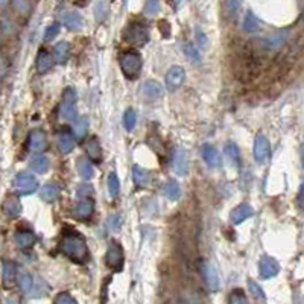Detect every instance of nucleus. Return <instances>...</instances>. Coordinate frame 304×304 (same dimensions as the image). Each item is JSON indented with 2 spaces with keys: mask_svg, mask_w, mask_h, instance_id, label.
<instances>
[{
  "mask_svg": "<svg viewBox=\"0 0 304 304\" xmlns=\"http://www.w3.org/2000/svg\"><path fill=\"white\" fill-rule=\"evenodd\" d=\"M280 271V265L276 259L268 257V255H263L259 262V273L262 276V278H273L278 274Z\"/></svg>",
  "mask_w": 304,
  "mask_h": 304,
  "instance_id": "nucleus-10",
  "label": "nucleus"
},
{
  "mask_svg": "<svg viewBox=\"0 0 304 304\" xmlns=\"http://www.w3.org/2000/svg\"><path fill=\"white\" fill-rule=\"evenodd\" d=\"M225 155L228 157V160L233 165L239 166V163H241V152H239V149H237V146L234 145V143H227Z\"/></svg>",
  "mask_w": 304,
  "mask_h": 304,
  "instance_id": "nucleus-35",
  "label": "nucleus"
},
{
  "mask_svg": "<svg viewBox=\"0 0 304 304\" xmlns=\"http://www.w3.org/2000/svg\"><path fill=\"white\" fill-rule=\"evenodd\" d=\"M300 157H301V166H303V169H304V143H303L301 148H300Z\"/></svg>",
  "mask_w": 304,
  "mask_h": 304,
  "instance_id": "nucleus-47",
  "label": "nucleus"
},
{
  "mask_svg": "<svg viewBox=\"0 0 304 304\" xmlns=\"http://www.w3.org/2000/svg\"><path fill=\"white\" fill-rule=\"evenodd\" d=\"M105 262L111 269L122 271L123 263H125V252H123V248L120 247V244H117L114 241L110 242L107 254H105Z\"/></svg>",
  "mask_w": 304,
  "mask_h": 304,
  "instance_id": "nucleus-5",
  "label": "nucleus"
},
{
  "mask_svg": "<svg viewBox=\"0 0 304 304\" xmlns=\"http://www.w3.org/2000/svg\"><path fill=\"white\" fill-rule=\"evenodd\" d=\"M88 192L91 193V187L90 186H87V184H83V186H79L78 189H76V193L79 195V196H85V195H88Z\"/></svg>",
  "mask_w": 304,
  "mask_h": 304,
  "instance_id": "nucleus-44",
  "label": "nucleus"
},
{
  "mask_svg": "<svg viewBox=\"0 0 304 304\" xmlns=\"http://www.w3.org/2000/svg\"><path fill=\"white\" fill-rule=\"evenodd\" d=\"M76 116V93L73 88H67L62 94V102L59 107V117L62 120H73Z\"/></svg>",
  "mask_w": 304,
  "mask_h": 304,
  "instance_id": "nucleus-4",
  "label": "nucleus"
},
{
  "mask_svg": "<svg viewBox=\"0 0 304 304\" xmlns=\"http://www.w3.org/2000/svg\"><path fill=\"white\" fill-rule=\"evenodd\" d=\"M56 145H58V149L62 154H70L75 148L73 136L69 131H59L56 134Z\"/></svg>",
  "mask_w": 304,
  "mask_h": 304,
  "instance_id": "nucleus-16",
  "label": "nucleus"
},
{
  "mask_svg": "<svg viewBox=\"0 0 304 304\" xmlns=\"http://www.w3.org/2000/svg\"><path fill=\"white\" fill-rule=\"evenodd\" d=\"M2 209H3V212H5L6 216H9V218H17V216L22 213V204H20V201L15 198V196H9V198H6V199L3 201Z\"/></svg>",
  "mask_w": 304,
  "mask_h": 304,
  "instance_id": "nucleus-19",
  "label": "nucleus"
},
{
  "mask_svg": "<svg viewBox=\"0 0 304 304\" xmlns=\"http://www.w3.org/2000/svg\"><path fill=\"white\" fill-rule=\"evenodd\" d=\"M184 78H186V72L181 66L170 67L166 73V87H167V90L169 91L178 90L184 83Z\"/></svg>",
  "mask_w": 304,
  "mask_h": 304,
  "instance_id": "nucleus-8",
  "label": "nucleus"
},
{
  "mask_svg": "<svg viewBox=\"0 0 304 304\" xmlns=\"http://www.w3.org/2000/svg\"><path fill=\"white\" fill-rule=\"evenodd\" d=\"M3 283L6 286L12 284L14 280H15V273H17V268H15V263L9 262V260H5L3 262Z\"/></svg>",
  "mask_w": 304,
  "mask_h": 304,
  "instance_id": "nucleus-31",
  "label": "nucleus"
},
{
  "mask_svg": "<svg viewBox=\"0 0 304 304\" xmlns=\"http://www.w3.org/2000/svg\"><path fill=\"white\" fill-rule=\"evenodd\" d=\"M93 12H94V19L98 22H104L107 19V15L110 12V5L107 2H96L94 8H93Z\"/></svg>",
  "mask_w": 304,
  "mask_h": 304,
  "instance_id": "nucleus-33",
  "label": "nucleus"
},
{
  "mask_svg": "<svg viewBox=\"0 0 304 304\" xmlns=\"http://www.w3.org/2000/svg\"><path fill=\"white\" fill-rule=\"evenodd\" d=\"M202 158H204V162L205 165L209 166V167H219L221 166V154L219 151L212 146V145H205L202 146Z\"/></svg>",
  "mask_w": 304,
  "mask_h": 304,
  "instance_id": "nucleus-14",
  "label": "nucleus"
},
{
  "mask_svg": "<svg viewBox=\"0 0 304 304\" xmlns=\"http://www.w3.org/2000/svg\"><path fill=\"white\" fill-rule=\"evenodd\" d=\"M55 304H78V303L75 301V298H73L70 294H67V292H61V294L56 295V298H55Z\"/></svg>",
  "mask_w": 304,
  "mask_h": 304,
  "instance_id": "nucleus-41",
  "label": "nucleus"
},
{
  "mask_svg": "<svg viewBox=\"0 0 304 304\" xmlns=\"http://www.w3.org/2000/svg\"><path fill=\"white\" fill-rule=\"evenodd\" d=\"M58 32H59V25H58V23L51 25L49 28L46 29V32H44V40H46V41H51L52 38H55V37L58 35Z\"/></svg>",
  "mask_w": 304,
  "mask_h": 304,
  "instance_id": "nucleus-42",
  "label": "nucleus"
},
{
  "mask_svg": "<svg viewBox=\"0 0 304 304\" xmlns=\"http://www.w3.org/2000/svg\"><path fill=\"white\" fill-rule=\"evenodd\" d=\"M158 9H160V3L157 2V0H149V2H146L143 12H145L146 15H154L158 12Z\"/></svg>",
  "mask_w": 304,
  "mask_h": 304,
  "instance_id": "nucleus-43",
  "label": "nucleus"
},
{
  "mask_svg": "<svg viewBox=\"0 0 304 304\" xmlns=\"http://www.w3.org/2000/svg\"><path fill=\"white\" fill-rule=\"evenodd\" d=\"M184 54L193 61V62H198L199 61V54H198V49L196 47L193 46V44H187V46H184Z\"/></svg>",
  "mask_w": 304,
  "mask_h": 304,
  "instance_id": "nucleus-40",
  "label": "nucleus"
},
{
  "mask_svg": "<svg viewBox=\"0 0 304 304\" xmlns=\"http://www.w3.org/2000/svg\"><path fill=\"white\" fill-rule=\"evenodd\" d=\"M248 287H249L251 294H252L255 298L265 300V292H263V289H262V287H260L257 283H255L254 280H248Z\"/></svg>",
  "mask_w": 304,
  "mask_h": 304,
  "instance_id": "nucleus-39",
  "label": "nucleus"
},
{
  "mask_svg": "<svg viewBox=\"0 0 304 304\" xmlns=\"http://www.w3.org/2000/svg\"><path fill=\"white\" fill-rule=\"evenodd\" d=\"M133 177H134L136 184L140 186V187L146 186V184L149 183V178H151V177H149V172H148L146 169L137 166V165L133 167Z\"/></svg>",
  "mask_w": 304,
  "mask_h": 304,
  "instance_id": "nucleus-30",
  "label": "nucleus"
},
{
  "mask_svg": "<svg viewBox=\"0 0 304 304\" xmlns=\"http://www.w3.org/2000/svg\"><path fill=\"white\" fill-rule=\"evenodd\" d=\"M73 131H75V134H76V137L78 138H83L85 134H87V131H88V119L84 116V117H79L76 122H75V125H73Z\"/></svg>",
  "mask_w": 304,
  "mask_h": 304,
  "instance_id": "nucleus-34",
  "label": "nucleus"
},
{
  "mask_svg": "<svg viewBox=\"0 0 304 304\" xmlns=\"http://www.w3.org/2000/svg\"><path fill=\"white\" fill-rule=\"evenodd\" d=\"M120 67L126 78L134 79L141 70V56L134 51H128L120 56Z\"/></svg>",
  "mask_w": 304,
  "mask_h": 304,
  "instance_id": "nucleus-2",
  "label": "nucleus"
},
{
  "mask_svg": "<svg viewBox=\"0 0 304 304\" xmlns=\"http://www.w3.org/2000/svg\"><path fill=\"white\" fill-rule=\"evenodd\" d=\"M38 189V181L32 173L29 172H20L17 177L14 178V190L17 195L26 196L34 193Z\"/></svg>",
  "mask_w": 304,
  "mask_h": 304,
  "instance_id": "nucleus-3",
  "label": "nucleus"
},
{
  "mask_svg": "<svg viewBox=\"0 0 304 304\" xmlns=\"http://www.w3.org/2000/svg\"><path fill=\"white\" fill-rule=\"evenodd\" d=\"M254 158H255V162L257 163H265L266 160L269 158L271 155V145H269V141L265 136L259 134L257 137H255L254 140Z\"/></svg>",
  "mask_w": 304,
  "mask_h": 304,
  "instance_id": "nucleus-7",
  "label": "nucleus"
},
{
  "mask_svg": "<svg viewBox=\"0 0 304 304\" xmlns=\"http://www.w3.org/2000/svg\"><path fill=\"white\" fill-rule=\"evenodd\" d=\"M163 193H165L166 198L170 199V201H178L180 196H181V187H180V184H178L177 181L170 180V181H167V183L163 186Z\"/></svg>",
  "mask_w": 304,
  "mask_h": 304,
  "instance_id": "nucleus-25",
  "label": "nucleus"
},
{
  "mask_svg": "<svg viewBox=\"0 0 304 304\" xmlns=\"http://www.w3.org/2000/svg\"><path fill=\"white\" fill-rule=\"evenodd\" d=\"M287 38V30H278L273 35H268L265 38V46L268 49H278L280 46H283V43Z\"/></svg>",
  "mask_w": 304,
  "mask_h": 304,
  "instance_id": "nucleus-22",
  "label": "nucleus"
},
{
  "mask_svg": "<svg viewBox=\"0 0 304 304\" xmlns=\"http://www.w3.org/2000/svg\"><path fill=\"white\" fill-rule=\"evenodd\" d=\"M52 56L49 52H46V51H41L37 56V70L40 73H46L47 70H49L52 67Z\"/></svg>",
  "mask_w": 304,
  "mask_h": 304,
  "instance_id": "nucleus-29",
  "label": "nucleus"
},
{
  "mask_svg": "<svg viewBox=\"0 0 304 304\" xmlns=\"http://www.w3.org/2000/svg\"><path fill=\"white\" fill-rule=\"evenodd\" d=\"M14 239H15L17 247H20V248H30L37 241L35 234L32 231H19V233H15Z\"/></svg>",
  "mask_w": 304,
  "mask_h": 304,
  "instance_id": "nucleus-21",
  "label": "nucleus"
},
{
  "mask_svg": "<svg viewBox=\"0 0 304 304\" xmlns=\"http://www.w3.org/2000/svg\"><path fill=\"white\" fill-rule=\"evenodd\" d=\"M17 280H19V286H20L22 292H25V294H30L32 292L35 280L32 278V276L29 273H26V271H20Z\"/></svg>",
  "mask_w": 304,
  "mask_h": 304,
  "instance_id": "nucleus-28",
  "label": "nucleus"
},
{
  "mask_svg": "<svg viewBox=\"0 0 304 304\" xmlns=\"http://www.w3.org/2000/svg\"><path fill=\"white\" fill-rule=\"evenodd\" d=\"M85 151L88 154V157L91 160H94V162H101L102 160V151H101V143L99 140L93 137L87 141V145H85Z\"/></svg>",
  "mask_w": 304,
  "mask_h": 304,
  "instance_id": "nucleus-23",
  "label": "nucleus"
},
{
  "mask_svg": "<svg viewBox=\"0 0 304 304\" xmlns=\"http://www.w3.org/2000/svg\"><path fill=\"white\" fill-rule=\"evenodd\" d=\"M173 170L177 172L181 177L187 175L189 172V158H187V152L184 149H177L173 155Z\"/></svg>",
  "mask_w": 304,
  "mask_h": 304,
  "instance_id": "nucleus-15",
  "label": "nucleus"
},
{
  "mask_svg": "<svg viewBox=\"0 0 304 304\" xmlns=\"http://www.w3.org/2000/svg\"><path fill=\"white\" fill-rule=\"evenodd\" d=\"M14 8H20V12H25L26 9H29V3H25V2H15V3H14Z\"/></svg>",
  "mask_w": 304,
  "mask_h": 304,
  "instance_id": "nucleus-46",
  "label": "nucleus"
},
{
  "mask_svg": "<svg viewBox=\"0 0 304 304\" xmlns=\"http://www.w3.org/2000/svg\"><path fill=\"white\" fill-rule=\"evenodd\" d=\"M298 205L301 209H304V180L300 186V192H298Z\"/></svg>",
  "mask_w": 304,
  "mask_h": 304,
  "instance_id": "nucleus-45",
  "label": "nucleus"
},
{
  "mask_svg": "<svg viewBox=\"0 0 304 304\" xmlns=\"http://www.w3.org/2000/svg\"><path fill=\"white\" fill-rule=\"evenodd\" d=\"M252 215H254L252 207L249 204L244 202L241 205H237L236 209L230 213V219H231V222L234 223V225H239V223H242L244 221L249 219Z\"/></svg>",
  "mask_w": 304,
  "mask_h": 304,
  "instance_id": "nucleus-12",
  "label": "nucleus"
},
{
  "mask_svg": "<svg viewBox=\"0 0 304 304\" xmlns=\"http://www.w3.org/2000/svg\"><path fill=\"white\" fill-rule=\"evenodd\" d=\"M125 40L136 46H143L149 40V32L140 23H131L125 29Z\"/></svg>",
  "mask_w": 304,
  "mask_h": 304,
  "instance_id": "nucleus-6",
  "label": "nucleus"
},
{
  "mask_svg": "<svg viewBox=\"0 0 304 304\" xmlns=\"http://www.w3.org/2000/svg\"><path fill=\"white\" fill-rule=\"evenodd\" d=\"M47 146V140H46V134L40 130H35L29 134V138H28V148L34 152H40V151H44Z\"/></svg>",
  "mask_w": 304,
  "mask_h": 304,
  "instance_id": "nucleus-13",
  "label": "nucleus"
},
{
  "mask_svg": "<svg viewBox=\"0 0 304 304\" xmlns=\"http://www.w3.org/2000/svg\"><path fill=\"white\" fill-rule=\"evenodd\" d=\"M29 167L37 173H44V172H47V169H49V158H47L46 155H35L30 160Z\"/></svg>",
  "mask_w": 304,
  "mask_h": 304,
  "instance_id": "nucleus-26",
  "label": "nucleus"
},
{
  "mask_svg": "<svg viewBox=\"0 0 304 304\" xmlns=\"http://www.w3.org/2000/svg\"><path fill=\"white\" fill-rule=\"evenodd\" d=\"M40 196L46 202H54L59 196V187L56 184H52V183L46 184V186H43V189L40 192Z\"/></svg>",
  "mask_w": 304,
  "mask_h": 304,
  "instance_id": "nucleus-27",
  "label": "nucleus"
},
{
  "mask_svg": "<svg viewBox=\"0 0 304 304\" xmlns=\"http://www.w3.org/2000/svg\"><path fill=\"white\" fill-rule=\"evenodd\" d=\"M260 23H259V19L255 17L254 12L252 11H248L245 14V17H244V30L247 32H255L259 29Z\"/></svg>",
  "mask_w": 304,
  "mask_h": 304,
  "instance_id": "nucleus-32",
  "label": "nucleus"
},
{
  "mask_svg": "<svg viewBox=\"0 0 304 304\" xmlns=\"http://www.w3.org/2000/svg\"><path fill=\"white\" fill-rule=\"evenodd\" d=\"M76 169H78V173L81 175L84 180H90L93 175H94V169H93L91 163L88 162L87 158H84V157H79V158H78Z\"/></svg>",
  "mask_w": 304,
  "mask_h": 304,
  "instance_id": "nucleus-24",
  "label": "nucleus"
},
{
  "mask_svg": "<svg viewBox=\"0 0 304 304\" xmlns=\"http://www.w3.org/2000/svg\"><path fill=\"white\" fill-rule=\"evenodd\" d=\"M228 303L230 304H248V300H247V295L244 291L234 289L228 297Z\"/></svg>",
  "mask_w": 304,
  "mask_h": 304,
  "instance_id": "nucleus-38",
  "label": "nucleus"
},
{
  "mask_svg": "<svg viewBox=\"0 0 304 304\" xmlns=\"http://www.w3.org/2000/svg\"><path fill=\"white\" fill-rule=\"evenodd\" d=\"M202 268H204V269H202V271H204V278H205V281H207V286H209V289L213 291V292L219 291L221 280H219L216 268H215L210 262H204Z\"/></svg>",
  "mask_w": 304,
  "mask_h": 304,
  "instance_id": "nucleus-11",
  "label": "nucleus"
},
{
  "mask_svg": "<svg viewBox=\"0 0 304 304\" xmlns=\"http://www.w3.org/2000/svg\"><path fill=\"white\" fill-rule=\"evenodd\" d=\"M54 56H55V61L58 64H64L67 62L69 56H70V46L67 41H59L55 44L54 47Z\"/></svg>",
  "mask_w": 304,
  "mask_h": 304,
  "instance_id": "nucleus-20",
  "label": "nucleus"
},
{
  "mask_svg": "<svg viewBox=\"0 0 304 304\" xmlns=\"http://www.w3.org/2000/svg\"><path fill=\"white\" fill-rule=\"evenodd\" d=\"M119 189H120V186H119L117 175H116L114 172H111V173L108 175V192H110V195L114 198V196L119 193Z\"/></svg>",
  "mask_w": 304,
  "mask_h": 304,
  "instance_id": "nucleus-37",
  "label": "nucleus"
},
{
  "mask_svg": "<svg viewBox=\"0 0 304 304\" xmlns=\"http://www.w3.org/2000/svg\"><path fill=\"white\" fill-rule=\"evenodd\" d=\"M93 201L91 199H81L73 209V215L78 218V219H88L91 215H93Z\"/></svg>",
  "mask_w": 304,
  "mask_h": 304,
  "instance_id": "nucleus-18",
  "label": "nucleus"
},
{
  "mask_svg": "<svg viewBox=\"0 0 304 304\" xmlns=\"http://www.w3.org/2000/svg\"><path fill=\"white\" fill-rule=\"evenodd\" d=\"M136 113H134V110H126L125 113H123V126H125V130L126 131H133L134 130V126H136Z\"/></svg>",
  "mask_w": 304,
  "mask_h": 304,
  "instance_id": "nucleus-36",
  "label": "nucleus"
},
{
  "mask_svg": "<svg viewBox=\"0 0 304 304\" xmlns=\"http://www.w3.org/2000/svg\"><path fill=\"white\" fill-rule=\"evenodd\" d=\"M6 304H17V303H15L14 300H11V298H8V300H6Z\"/></svg>",
  "mask_w": 304,
  "mask_h": 304,
  "instance_id": "nucleus-48",
  "label": "nucleus"
},
{
  "mask_svg": "<svg viewBox=\"0 0 304 304\" xmlns=\"http://www.w3.org/2000/svg\"><path fill=\"white\" fill-rule=\"evenodd\" d=\"M59 249L75 263H85L90 255L85 241L76 233L64 234L59 244Z\"/></svg>",
  "mask_w": 304,
  "mask_h": 304,
  "instance_id": "nucleus-1",
  "label": "nucleus"
},
{
  "mask_svg": "<svg viewBox=\"0 0 304 304\" xmlns=\"http://www.w3.org/2000/svg\"><path fill=\"white\" fill-rule=\"evenodd\" d=\"M59 20L66 25L69 29L72 30H79L84 25V20L81 17V14L78 11H72V9H61L59 14H58Z\"/></svg>",
  "mask_w": 304,
  "mask_h": 304,
  "instance_id": "nucleus-9",
  "label": "nucleus"
},
{
  "mask_svg": "<svg viewBox=\"0 0 304 304\" xmlns=\"http://www.w3.org/2000/svg\"><path fill=\"white\" fill-rule=\"evenodd\" d=\"M141 94H143V98H146L149 101H155L158 98H162L163 88L157 81H146L145 84H143Z\"/></svg>",
  "mask_w": 304,
  "mask_h": 304,
  "instance_id": "nucleus-17",
  "label": "nucleus"
}]
</instances>
